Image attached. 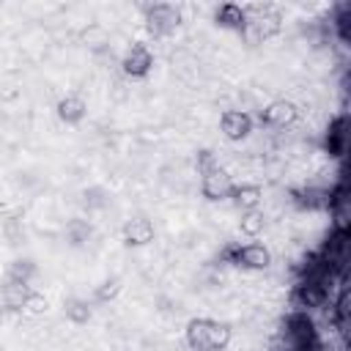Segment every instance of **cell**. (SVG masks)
<instances>
[{
	"label": "cell",
	"instance_id": "cell-1",
	"mask_svg": "<svg viewBox=\"0 0 351 351\" xmlns=\"http://www.w3.org/2000/svg\"><path fill=\"white\" fill-rule=\"evenodd\" d=\"M230 326L214 318H192L184 332V340L192 351H225L230 346Z\"/></svg>",
	"mask_w": 351,
	"mask_h": 351
},
{
	"label": "cell",
	"instance_id": "cell-2",
	"mask_svg": "<svg viewBox=\"0 0 351 351\" xmlns=\"http://www.w3.org/2000/svg\"><path fill=\"white\" fill-rule=\"evenodd\" d=\"M244 11H247V25H244L241 36L250 44H261V41H266V38H271V36L280 33L282 14H280L277 5H271V3H263L261 5L258 3V5H244Z\"/></svg>",
	"mask_w": 351,
	"mask_h": 351
},
{
	"label": "cell",
	"instance_id": "cell-3",
	"mask_svg": "<svg viewBox=\"0 0 351 351\" xmlns=\"http://www.w3.org/2000/svg\"><path fill=\"white\" fill-rule=\"evenodd\" d=\"M143 19L154 38H167L181 27V8L176 3H148L143 5Z\"/></svg>",
	"mask_w": 351,
	"mask_h": 351
},
{
	"label": "cell",
	"instance_id": "cell-4",
	"mask_svg": "<svg viewBox=\"0 0 351 351\" xmlns=\"http://www.w3.org/2000/svg\"><path fill=\"white\" fill-rule=\"evenodd\" d=\"M222 258L228 263L250 269V271H263L271 266V250L266 244H233L222 252Z\"/></svg>",
	"mask_w": 351,
	"mask_h": 351
},
{
	"label": "cell",
	"instance_id": "cell-5",
	"mask_svg": "<svg viewBox=\"0 0 351 351\" xmlns=\"http://www.w3.org/2000/svg\"><path fill=\"white\" fill-rule=\"evenodd\" d=\"M154 69V55L151 49L143 44V41H134L129 44V49L123 52L121 58V71L129 77V80H145Z\"/></svg>",
	"mask_w": 351,
	"mask_h": 351
},
{
	"label": "cell",
	"instance_id": "cell-6",
	"mask_svg": "<svg viewBox=\"0 0 351 351\" xmlns=\"http://www.w3.org/2000/svg\"><path fill=\"white\" fill-rule=\"evenodd\" d=\"M296 118H299V110H296V104L288 101V99H274V101H269V104L261 110V115H258V121H261L263 126H269V129H285V126H291Z\"/></svg>",
	"mask_w": 351,
	"mask_h": 351
},
{
	"label": "cell",
	"instance_id": "cell-7",
	"mask_svg": "<svg viewBox=\"0 0 351 351\" xmlns=\"http://www.w3.org/2000/svg\"><path fill=\"white\" fill-rule=\"evenodd\" d=\"M252 126H255V121H252V115L244 112V110H225V112L219 115V129H222V134H225L230 143L247 140V137L252 134Z\"/></svg>",
	"mask_w": 351,
	"mask_h": 351
},
{
	"label": "cell",
	"instance_id": "cell-8",
	"mask_svg": "<svg viewBox=\"0 0 351 351\" xmlns=\"http://www.w3.org/2000/svg\"><path fill=\"white\" fill-rule=\"evenodd\" d=\"M230 189H233V178L225 167H214L208 173L200 176V192L206 200L217 203V200H228L230 197Z\"/></svg>",
	"mask_w": 351,
	"mask_h": 351
},
{
	"label": "cell",
	"instance_id": "cell-9",
	"mask_svg": "<svg viewBox=\"0 0 351 351\" xmlns=\"http://www.w3.org/2000/svg\"><path fill=\"white\" fill-rule=\"evenodd\" d=\"M121 236H123V241H126L129 247H145V244L154 241L156 228H154V222H151L148 217L137 214V217H129V219L123 222Z\"/></svg>",
	"mask_w": 351,
	"mask_h": 351
},
{
	"label": "cell",
	"instance_id": "cell-10",
	"mask_svg": "<svg viewBox=\"0 0 351 351\" xmlns=\"http://www.w3.org/2000/svg\"><path fill=\"white\" fill-rule=\"evenodd\" d=\"M55 112H58V118H60L66 126H77V123H82V118L88 115V104H85L82 96H77V93H66L63 99H58Z\"/></svg>",
	"mask_w": 351,
	"mask_h": 351
},
{
	"label": "cell",
	"instance_id": "cell-11",
	"mask_svg": "<svg viewBox=\"0 0 351 351\" xmlns=\"http://www.w3.org/2000/svg\"><path fill=\"white\" fill-rule=\"evenodd\" d=\"M214 22H217L219 27H225V30L241 33L244 25H247V11H244V5H239V3H222V5L214 11Z\"/></svg>",
	"mask_w": 351,
	"mask_h": 351
},
{
	"label": "cell",
	"instance_id": "cell-12",
	"mask_svg": "<svg viewBox=\"0 0 351 351\" xmlns=\"http://www.w3.org/2000/svg\"><path fill=\"white\" fill-rule=\"evenodd\" d=\"M230 200H233L236 208L252 211V208H258L261 200H263V186H261V184H233Z\"/></svg>",
	"mask_w": 351,
	"mask_h": 351
},
{
	"label": "cell",
	"instance_id": "cell-13",
	"mask_svg": "<svg viewBox=\"0 0 351 351\" xmlns=\"http://www.w3.org/2000/svg\"><path fill=\"white\" fill-rule=\"evenodd\" d=\"M33 293V288L27 282H16V280H5V285L0 288V302L5 310H25L27 296Z\"/></svg>",
	"mask_w": 351,
	"mask_h": 351
},
{
	"label": "cell",
	"instance_id": "cell-14",
	"mask_svg": "<svg viewBox=\"0 0 351 351\" xmlns=\"http://www.w3.org/2000/svg\"><path fill=\"white\" fill-rule=\"evenodd\" d=\"M63 313H66V318H69L71 324H77V326L88 324V321H90V315H93L90 304H88L85 299H80V296L66 299V302H63Z\"/></svg>",
	"mask_w": 351,
	"mask_h": 351
},
{
	"label": "cell",
	"instance_id": "cell-15",
	"mask_svg": "<svg viewBox=\"0 0 351 351\" xmlns=\"http://www.w3.org/2000/svg\"><path fill=\"white\" fill-rule=\"evenodd\" d=\"M36 274H38V269H36V263L30 258H16V261H11V266L5 271V280H16V282H27L30 285V280Z\"/></svg>",
	"mask_w": 351,
	"mask_h": 351
},
{
	"label": "cell",
	"instance_id": "cell-16",
	"mask_svg": "<svg viewBox=\"0 0 351 351\" xmlns=\"http://www.w3.org/2000/svg\"><path fill=\"white\" fill-rule=\"evenodd\" d=\"M90 233H93V228L88 219H69L66 222V239L71 247H82L90 239Z\"/></svg>",
	"mask_w": 351,
	"mask_h": 351
},
{
	"label": "cell",
	"instance_id": "cell-17",
	"mask_svg": "<svg viewBox=\"0 0 351 351\" xmlns=\"http://www.w3.org/2000/svg\"><path fill=\"white\" fill-rule=\"evenodd\" d=\"M263 228H266V217H263V211H258V208L244 211L241 219H239V230H241L244 236H261Z\"/></svg>",
	"mask_w": 351,
	"mask_h": 351
},
{
	"label": "cell",
	"instance_id": "cell-18",
	"mask_svg": "<svg viewBox=\"0 0 351 351\" xmlns=\"http://www.w3.org/2000/svg\"><path fill=\"white\" fill-rule=\"evenodd\" d=\"M82 41H85V47H90V49H104V47H107V30H104L101 25H88V27L82 30Z\"/></svg>",
	"mask_w": 351,
	"mask_h": 351
},
{
	"label": "cell",
	"instance_id": "cell-19",
	"mask_svg": "<svg viewBox=\"0 0 351 351\" xmlns=\"http://www.w3.org/2000/svg\"><path fill=\"white\" fill-rule=\"evenodd\" d=\"M118 293H121V280L118 277H110V280H104V282L96 285L93 302H112Z\"/></svg>",
	"mask_w": 351,
	"mask_h": 351
},
{
	"label": "cell",
	"instance_id": "cell-20",
	"mask_svg": "<svg viewBox=\"0 0 351 351\" xmlns=\"http://www.w3.org/2000/svg\"><path fill=\"white\" fill-rule=\"evenodd\" d=\"M195 165H197V173H200V176H203V173H208V170H214V167H219V162H217V154H214V151H208V148L197 151V156H195Z\"/></svg>",
	"mask_w": 351,
	"mask_h": 351
},
{
	"label": "cell",
	"instance_id": "cell-21",
	"mask_svg": "<svg viewBox=\"0 0 351 351\" xmlns=\"http://www.w3.org/2000/svg\"><path fill=\"white\" fill-rule=\"evenodd\" d=\"M25 310H27L30 315H41V313L47 310V299H44L41 293H36V291H33V293L27 296V302H25Z\"/></svg>",
	"mask_w": 351,
	"mask_h": 351
},
{
	"label": "cell",
	"instance_id": "cell-22",
	"mask_svg": "<svg viewBox=\"0 0 351 351\" xmlns=\"http://www.w3.org/2000/svg\"><path fill=\"white\" fill-rule=\"evenodd\" d=\"M96 195H104V189H99V186H96V189L85 192V200H82V203H85L88 208H104L110 200H107V197H96Z\"/></svg>",
	"mask_w": 351,
	"mask_h": 351
}]
</instances>
